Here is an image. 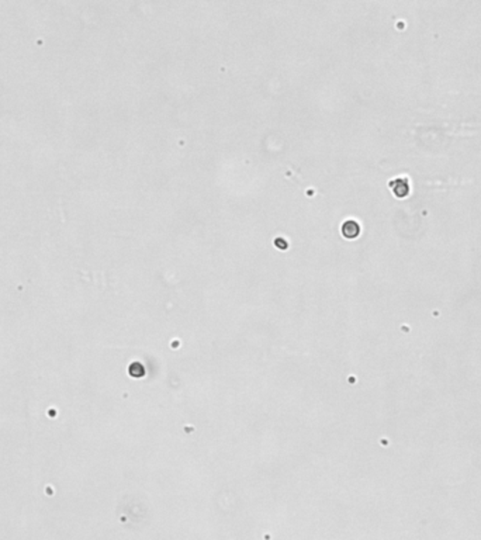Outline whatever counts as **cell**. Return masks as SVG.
I'll use <instances>...</instances> for the list:
<instances>
[{
    "instance_id": "1",
    "label": "cell",
    "mask_w": 481,
    "mask_h": 540,
    "mask_svg": "<svg viewBox=\"0 0 481 540\" xmlns=\"http://www.w3.org/2000/svg\"><path fill=\"white\" fill-rule=\"evenodd\" d=\"M390 187H391L394 196L398 198L407 197V196L410 194V190H411L408 180H407V179H402V177H398V179L391 180V182H390Z\"/></svg>"
},
{
    "instance_id": "3",
    "label": "cell",
    "mask_w": 481,
    "mask_h": 540,
    "mask_svg": "<svg viewBox=\"0 0 481 540\" xmlns=\"http://www.w3.org/2000/svg\"><path fill=\"white\" fill-rule=\"evenodd\" d=\"M275 244H276V246H279V249H287V241L283 239V238H277L275 241Z\"/></svg>"
},
{
    "instance_id": "2",
    "label": "cell",
    "mask_w": 481,
    "mask_h": 540,
    "mask_svg": "<svg viewBox=\"0 0 481 540\" xmlns=\"http://www.w3.org/2000/svg\"><path fill=\"white\" fill-rule=\"evenodd\" d=\"M341 232L346 239H355L361 234V225L353 220H347L341 226Z\"/></svg>"
}]
</instances>
